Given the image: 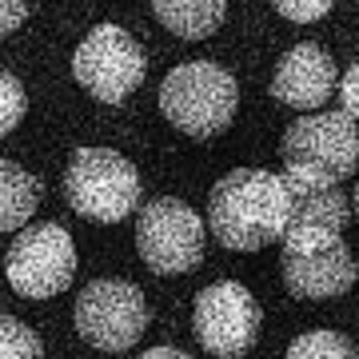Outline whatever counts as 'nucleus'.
Returning <instances> with one entry per match:
<instances>
[{
	"mask_svg": "<svg viewBox=\"0 0 359 359\" xmlns=\"http://www.w3.org/2000/svg\"><path fill=\"white\" fill-rule=\"evenodd\" d=\"M280 156L287 168H308L332 180H347L359 168V124L347 112H316L283 132Z\"/></svg>",
	"mask_w": 359,
	"mask_h": 359,
	"instance_id": "obj_10",
	"label": "nucleus"
},
{
	"mask_svg": "<svg viewBox=\"0 0 359 359\" xmlns=\"http://www.w3.org/2000/svg\"><path fill=\"white\" fill-rule=\"evenodd\" d=\"M136 248L156 276L192 271L204 259V219L176 196H160L136 219Z\"/></svg>",
	"mask_w": 359,
	"mask_h": 359,
	"instance_id": "obj_6",
	"label": "nucleus"
},
{
	"mask_svg": "<svg viewBox=\"0 0 359 359\" xmlns=\"http://www.w3.org/2000/svg\"><path fill=\"white\" fill-rule=\"evenodd\" d=\"M335 92V65L320 44H295L271 76V96L287 108H320Z\"/></svg>",
	"mask_w": 359,
	"mask_h": 359,
	"instance_id": "obj_12",
	"label": "nucleus"
},
{
	"mask_svg": "<svg viewBox=\"0 0 359 359\" xmlns=\"http://www.w3.org/2000/svg\"><path fill=\"white\" fill-rule=\"evenodd\" d=\"M25 108H28L25 84H20L13 72H4V68H0V136H8V132L25 120Z\"/></svg>",
	"mask_w": 359,
	"mask_h": 359,
	"instance_id": "obj_17",
	"label": "nucleus"
},
{
	"mask_svg": "<svg viewBox=\"0 0 359 359\" xmlns=\"http://www.w3.org/2000/svg\"><path fill=\"white\" fill-rule=\"evenodd\" d=\"M72 311H76V332L100 351H128L152 323L144 292L128 280H92Z\"/></svg>",
	"mask_w": 359,
	"mask_h": 359,
	"instance_id": "obj_5",
	"label": "nucleus"
},
{
	"mask_svg": "<svg viewBox=\"0 0 359 359\" xmlns=\"http://www.w3.org/2000/svg\"><path fill=\"white\" fill-rule=\"evenodd\" d=\"M335 92H339V108L359 120V60L344 72V80H339V88Z\"/></svg>",
	"mask_w": 359,
	"mask_h": 359,
	"instance_id": "obj_19",
	"label": "nucleus"
},
{
	"mask_svg": "<svg viewBox=\"0 0 359 359\" xmlns=\"http://www.w3.org/2000/svg\"><path fill=\"white\" fill-rule=\"evenodd\" d=\"M271 4L292 25H311V20H320V16H327L335 8V0H271Z\"/></svg>",
	"mask_w": 359,
	"mask_h": 359,
	"instance_id": "obj_18",
	"label": "nucleus"
},
{
	"mask_svg": "<svg viewBox=\"0 0 359 359\" xmlns=\"http://www.w3.org/2000/svg\"><path fill=\"white\" fill-rule=\"evenodd\" d=\"M0 359H40V339L20 320L0 316Z\"/></svg>",
	"mask_w": 359,
	"mask_h": 359,
	"instance_id": "obj_16",
	"label": "nucleus"
},
{
	"mask_svg": "<svg viewBox=\"0 0 359 359\" xmlns=\"http://www.w3.org/2000/svg\"><path fill=\"white\" fill-rule=\"evenodd\" d=\"M355 212H359V184H355Z\"/></svg>",
	"mask_w": 359,
	"mask_h": 359,
	"instance_id": "obj_22",
	"label": "nucleus"
},
{
	"mask_svg": "<svg viewBox=\"0 0 359 359\" xmlns=\"http://www.w3.org/2000/svg\"><path fill=\"white\" fill-rule=\"evenodd\" d=\"M40 204V184L13 160H0V231L25 228Z\"/></svg>",
	"mask_w": 359,
	"mask_h": 359,
	"instance_id": "obj_14",
	"label": "nucleus"
},
{
	"mask_svg": "<svg viewBox=\"0 0 359 359\" xmlns=\"http://www.w3.org/2000/svg\"><path fill=\"white\" fill-rule=\"evenodd\" d=\"M72 72H76L80 88H88L96 100L124 104L140 88L148 60H144L140 44L120 25H96L72 52Z\"/></svg>",
	"mask_w": 359,
	"mask_h": 359,
	"instance_id": "obj_7",
	"label": "nucleus"
},
{
	"mask_svg": "<svg viewBox=\"0 0 359 359\" xmlns=\"http://www.w3.org/2000/svg\"><path fill=\"white\" fill-rule=\"evenodd\" d=\"M264 323L256 295L248 292L244 283L236 280H219L212 287L196 295V311H192V327L196 339L204 344V351L219 359H240L252 351Z\"/></svg>",
	"mask_w": 359,
	"mask_h": 359,
	"instance_id": "obj_9",
	"label": "nucleus"
},
{
	"mask_svg": "<svg viewBox=\"0 0 359 359\" xmlns=\"http://www.w3.org/2000/svg\"><path fill=\"white\" fill-rule=\"evenodd\" d=\"M25 0H0V36H8L25 25Z\"/></svg>",
	"mask_w": 359,
	"mask_h": 359,
	"instance_id": "obj_20",
	"label": "nucleus"
},
{
	"mask_svg": "<svg viewBox=\"0 0 359 359\" xmlns=\"http://www.w3.org/2000/svg\"><path fill=\"white\" fill-rule=\"evenodd\" d=\"M283 283L295 299H332L351 292L359 268L344 240H332L311 252H283Z\"/></svg>",
	"mask_w": 359,
	"mask_h": 359,
	"instance_id": "obj_11",
	"label": "nucleus"
},
{
	"mask_svg": "<svg viewBox=\"0 0 359 359\" xmlns=\"http://www.w3.org/2000/svg\"><path fill=\"white\" fill-rule=\"evenodd\" d=\"M76 276V244L60 224L25 228L4 252V280L16 295L48 299L60 295Z\"/></svg>",
	"mask_w": 359,
	"mask_h": 359,
	"instance_id": "obj_4",
	"label": "nucleus"
},
{
	"mask_svg": "<svg viewBox=\"0 0 359 359\" xmlns=\"http://www.w3.org/2000/svg\"><path fill=\"white\" fill-rule=\"evenodd\" d=\"M140 359H188V355L176 351V347H152V351H144Z\"/></svg>",
	"mask_w": 359,
	"mask_h": 359,
	"instance_id": "obj_21",
	"label": "nucleus"
},
{
	"mask_svg": "<svg viewBox=\"0 0 359 359\" xmlns=\"http://www.w3.org/2000/svg\"><path fill=\"white\" fill-rule=\"evenodd\" d=\"M292 216V196L283 176L264 168H236L212 188L208 200V228L231 252H259L283 240Z\"/></svg>",
	"mask_w": 359,
	"mask_h": 359,
	"instance_id": "obj_1",
	"label": "nucleus"
},
{
	"mask_svg": "<svg viewBox=\"0 0 359 359\" xmlns=\"http://www.w3.org/2000/svg\"><path fill=\"white\" fill-rule=\"evenodd\" d=\"M287 196H292V216L283 228V252H311L339 240V231L351 219L339 180L323 176V172H308V168H287L283 172Z\"/></svg>",
	"mask_w": 359,
	"mask_h": 359,
	"instance_id": "obj_8",
	"label": "nucleus"
},
{
	"mask_svg": "<svg viewBox=\"0 0 359 359\" xmlns=\"http://www.w3.org/2000/svg\"><path fill=\"white\" fill-rule=\"evenodd\" d=\"M287 359H359L339 332H308L287 347Z\"/></svg>",
	"mask_w": 359,
	"mask_h": 359,
	"instance_id": "obj_15",
	"label": "nucleus"
},
{
	"mask_svg": "<svg viewBox=\"0 0 359 359\" xmlns=\"http://www.w3.org/2000/svg\"><path fill=\"white\" fill-rule=\"evenodd\" d=\"M240 88L228 68L192 60L172 68L160 84V112L184 136H219L236 120Z\"/></svg>",
	"mask_w": 359,
	"mask_h": 359,
	"instance_id": "obj_2",
	"label": "nucleus"
},
{
	"mask_svg": "<svg viewBox=\"0 0 359 359\" xmlns=\"http://www.w3.org/2000/svg\"><path fill=\"white\" fill-rule=\"evenodd\" d=\"M152 8L168 32L184 40H204L224 25L228 0H152Z\"/></svg>",
	"mask_w": 359,
	"mask_h": 359,
	"instance_id": "obj_13",
	"label": "nucleus"
},
{
	"mask_svg": "<svg viewBox=\"0 0 359 359\" xmlns=\"http://www.w3.org/2000/svg\"><path fill=\"white\" fill-rule=\"evenodd\" d=\"M65 200L76 216L92 219V224H120L140 204V172L120 152L80 148L68 160Z\"/></svg>",
	"mask_w": 359,
	"mask_h": 359,
	"instance_id": "obj_3",
	"label": "nucleus"
}]
</instances>
